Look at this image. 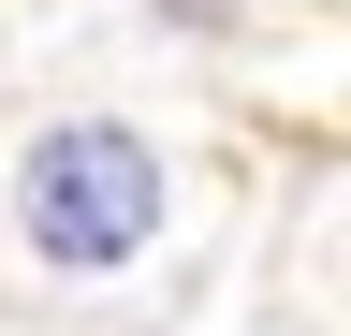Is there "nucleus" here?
<instances>
[{"mask_svg":"<svg viewBox=\"0 0 351 336\" xmlns=\"http://www.w3.org/2000/svg\"><path fill=\"white\" fill-rule=\"evenodd\" d=\"M15 220H29V248H44L59 278L132 263V248L161 234V161H147V132H117V117H59V132L15 161Z\"/></svg>","mask_w":351,"mask_h":336,"instance_id":"1","label":"nucleus"}]
</instances>
